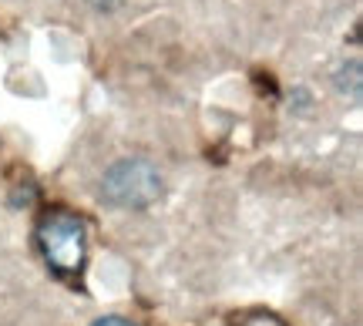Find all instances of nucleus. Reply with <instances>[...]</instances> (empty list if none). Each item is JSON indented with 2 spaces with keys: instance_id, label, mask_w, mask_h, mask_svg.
I'll use <instances>...</instances> for the list:
<instances>
[{
  "instance_id": "f257e3e1",
  "label": "nucleus",
  "mask_w": 363,
  "mask_h": 326,
  "mask_svg": "<svg viewBox=\"0 0 363 326\" xmlns=\"http://www.w3.org/2000/svg\"><path fill=\"white\" fill-rule=\"evenodd\" d=\"M101 196L118 209H145L162 196V175L145 158H121L104 172Z\"/></svg>"
},
{
  "instance_id": "f03ea898",
  "label": "nucleus",
  "mask_w": 363,
  "mask_h": 326,
  "mask_svg": "<svg viewBox=\"0 0 363 326\" xmlns=\"http://www.w3.org/2000/svg\"><path fill=\"white\" fill-rule=\"evenodd\" d=\"M40 249L44 259L51 262L57 273H78L84 262V225L71 212H51L40 222Z\"/></svg>"
},
{
  "instance_id": "7ed1b4c3",
  "label": "nucleus",
  "mask_w": 363,
  "mask_h": 326,
  "mask_svg": "<svg viewBox=\"0 0 363 326\" xmlns=\"http://www.w3.org/2000/svg\"><path fill=\"white\" fill-rule=\"evenodd\" d=\"M88 4H94L98 11H115V7L121 4V0H88Z\"/></svg>"
},
{
  "instance_id": "20e7f679",
  "label": "nucleus",
  "mask_w": 363,
  "mask_h": 326,
  "mask_svg": "<svg viewBox=\"0 0 363 326\" xmlns=\"http://www.w3.org/2000/svg\"><path fill=\"white\" fill-rule=\"evenodd\" d=\"M94 326H131L128 320H121V316H108V320H98Z\"/></svg>"
}]
</instances>
